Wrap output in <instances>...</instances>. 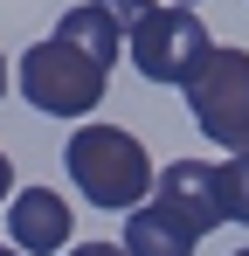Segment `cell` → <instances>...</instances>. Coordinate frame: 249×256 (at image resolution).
<instances>
[{"label":"cell","instance_id":"2e32d148","mask_svg":"<svg viewBox=\"0 0 249 256\" xmlns=\"http://www.w3.org/2000/svg\"><path fill=\"white\" fill-rule=\"evenodd\" d=\"M236 256H249V250H236Z\"/></svg>","mask_w":249,"mask_h":256},{"label":"cell","instance_id":"4fadbf2b","mask_svg":"<svg viewBox=\"0 0 249 256\" xmlns=\"http://www.w3.org/2000/svg\"><path fill=\"white\" fill-rule=\"evenodd\" d=\"M0 97H7V56H0Z\"/></svg>","mask_w":249,"mask_h":256},{"label":"cell","instance_id":"5b68a950","mask_svg":"<svg viewBox=\"0 0 249 256\" xmlns=\"http://www.w3.org/2000/svg\"><path fill=\"white\" fill-rule=\"evenodd\" d=\"M152 201H160L180 228H194V236H214V228L228 222V214H222V187H214V166H208V160H173V166H160Z\"/></svg>","mask_w":249,"mask_h":256},{"label":"cell","instance_id":"277c9868","mask_svg":"<svg viewBox=\"0 0 249 256\" xmlns=\"http://www.w3.org/2000/svg\"><path fill=\"white\" fill-rule=\"evenodd\" d=\"M124 42H132V70H138V76L187 84V76L201 70V56L214 48V35H208V21H194V7H152Z\"/></svg>","mask_w":249,"mask_h":256},{"label":"cell","instance_id":"3957f363","mask_svg":"<svg viewBox=\"0 0 249 256\" xmlns=\"http://www.w3.org/2000/svg\"><path fill=\"white\" fill-rule=\"evenodd\" d=\"M187 111H194V125L214 138V146H228V152H249V56L242 48H208L201 70L187 76Z\"/></svg>","mask_w":249,"mask_h":256},{"label":"cell","instance_id":"9a60e30c","mask_svg":"<svg viewBox=\"0 0 249 256\" xmlns=\"http://www.w3.org/2000/svg\"><path fill=\"white\" fill-rule=\"evenodd\" d=\"M173 7H194V0H173Z\"/></svg>","mask_w":249,"mask_h":256},{"label":"cell","instance_id":"8fae6325","mask_svg":"<svg viewBox=\"0 0 249 256\" xmlns=\"http://www.w3.org/2000/svg\"><path fill=\"white\" fill-rule=\"evenodd\" d=\"M70 256H132V250H124V242H76Z\"/></svg>","mask_w":249,"mask_h":256},{"label":"cell","instance_id":"9c48e42d","mask_svg":"<svg viewBox=\"0 0 249 256\" xmlns=\"http://www.w3.org/2000/svg\"><path fill=\"white\" fill-rule=\"evenodd\" d=\"M214 187H222V214L249 228V152H228L214 166Z\"/></svg>","mask_w":249,"mask_h":256},{"label":"cell","instance_id":"ba28073f","mask_svg":"<svg viewBox=\"0 0 249 256\" xmlns=\"http://www.w3.org/2000/svg\"><path fill=\"white\" fill-rule=\"evenodd\" d=\"M56 42H70V48H83L90 62H118V48H124V28L90 0V7H70V14H56Z\"/></svg>","mask_w":249,"mask_h":256},{"label":"cell","instance_id":"7c38bea8","mask_svg":"<svg viewBox=\"0 0 249 256\" xmlns=\"http://www.w3.org/2000/svg\"><path fill=\"white\" fill-rule=\"evenodd\" d=\"M7 187H14V166H7V152H0V208H7Z\"/></svg>","mask_w":249,"mask_h":256},{"label":"cell","instance_id":"5bb4252c","mask_svg":"<svg viewBox=\"0 0 249 256\" xmlns=\"http://www.w3.org/2000/svg\"><path fill=\"white\" fill-rule=\"evenodd\" d=\"M0 256H28V250H14V242H0Z\"/></svg>","mask_w":249,"mask_h":256},{"label":"cell","instance_id":"8992f818","mask_svg":"<svg viewBox=\"0 0 249 256\" xmlns=\"http://www.w3.org/2000/svg\"><path fill=\"white\" fill-rule=\"evenodd\" d=\"M7 242L28 250V256L70 250V201H62L56 187H21V194L7 201Z\"/></svg>","mask_w":249,"mask_h":256},{"label":"cell","instance_id":"7a4b0ae2","mask_svg":"<svg viewBox=\"0 0 249 256\" xmlns=\"http://www.w3.org/2000/svg\"><path fill=\"white\" fill-rule=\"evenodd\" d=\"M104 90H111V70L90 62L83 48L56 42V35L21 48V97L35 111H48V118H90L104 104Z\"/></svg>","mask_w":249,"mask_h":256},{"label":"cell","instance_id":"30bf717a","mask_svg":"<svg viewBox=\"0 0 249 256\" xmlns=\"http://www.w3.org/2000/svg\"><path fill=\"white\" fill-rule=\"evenodd\" d=\"M97 7H104V14H111V21H118L124 35H132V28H138V21H146V14H152V0H97Z\"/></svg>","mask_w":249,"mask_h":256},{"label":"cell","instance_id":"6da1fadb","mask_svg":"<svg viewBox=\"0 0 249 256\" xmlns=\"http://www.w3.org/2000/svg\"><path fill=\"white\" fill-rule=\"evenodd\" d=\"M62 166H70V180L83 187L90 208H111V214L146 208L152 187H160L152 152H146V138H138L132 125H83V132H70Z\"/></svg>","mask_w":249,"mask_h":256},{"label":"cell","instance_id":"52a82bcc","mask_svg":"<svg viewBox=\"0 0 249 256\" xmlns=\"http://www.w3.org/2000/svg\"><path fill=\"white\" fill-rule=\"evenodd\" d=\"M118 242H124L132 256H194V250H201V236H194V228H180L160 201H146V208L124 214V236H118Z\"/></svg>","mask_w":249,"mask_h":256}]
</instances>
